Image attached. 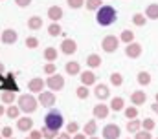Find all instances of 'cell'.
<instances>
[{
	"label": "cell",
	"instance_id": "46",
	"mask_svg": "<svg viewBox=\"0 0 158 139\" xmlns=\"http://www.w3.org/2000/svg\"><path fill=\"white\" fill-rule=\"evenodd\" d=\"M42 137V134H40V132H37V130H33V132H31V139H40Z\"/></svg>",
	"mask_w": 158,
	"mask_h": 139
},
{
	"label": "cell",
	"instance_id": "6",
	"mask_svg": "<svg viewBox=\"0 0 158 139\" xmlns=\"http://www.w3.org/2000/svg\"><path fill=\"white\" fill-rule=\"evenodd\" d=\"M0 90L2 92H13V93L19 92V84H17L13 73H7V77H4V81L0 82Z\"/></svg>",
	"mask_w": 158,
	"mask_h": 139
},
{
	"label": "cell",
	"instance_id": "39",
	"mask_svg": "<svg viewBox=\"0 0 158 139\" xmlns=\"http://www.w3.org/2000/svg\"><path fill=\"white\" fill-rule=\"evenodd\" d=\"M66 2L72 9H79L81 6H85V0H66Z\"/></svg>",
	"mask_w": 158,
	"mask_h": 139
},
{
	"label": "cell",
	"instance_id": "47",
	"mask_svg": "<svg viewBox=\"0 0 158 139\" xmlns=\"http://www.w3.org/2000/svg\"><path fill=\"white\" fill-rule=\"evenodd\" d=\"M2 113H6V106H4V104H0V115H2Z\"/></svg>",
	"mask_w": 158,
	"mask_h": 139
},
{
	"label": "cell",
	"instance_id": "36",
	"mask_svg": "<svg viewBox=\"0 0 158 139\" xmlns=\"http://www.w3.org/2000/svg\"><path fill=\"white\" fill-rule=\"evenodd\" d=\"M55 71H57V66L53 64V62H48V64H44V73L50 77V75H55Z\"/></svg>",
	"mask_w": 158,
	"mask_h": 139
},
{
	"label": "cell",
	"instance_id": "37",
	"mask_svg": "<svg viewBox=\"0 0 158 139\" xmlns=\"http://www.w3.org/2000/svg\"><path fill=\"white\" fill-rule=\"evenodd\" d=\"M140 125H142L140 121L132 119V121H131V123L127 125V130H129V132H138V130H140Z\"/></svg>",
	"mask_w": 158,
	"mask_h": 139
},
{
	"label": "cell",
	"instance_id": "33",
	"mask_svg": "<svg viewBox=\"0 0 158 139\" xmlns=\"http://www.w3.org/2000/svg\"><path fill=\"white\" fill-rule=\"evenodd\" d=\"M76 95H77L79 99H86V97L90 95V92H88V86H79L77 90H76Z\"/></svg>",
	"mask_w": 158,
	"mask_h": 139
},
{
	"label": "cell",
	"instance_id": "27",
	"mask_svg": "<svg viewBox=\"0 0 158 139\" xmlns=\"http://www.w3.org/2000/svg\"><path fill=\"white\" fill-rule=\"evenodd\" d=\"M132 24H134V26H140V28L145 26V24H147V17L142 15V13H134V15H132Z\"/></svg>",
	"mask_w": 158,
	"mask_h": 139
},
{
	"label": "cell",
	"instance_id": "41",
	"mask_svg": "<svg viewBox=\"0 0 158 139\" xmlns=\"http://www.w3.org/2000/svg\"><path fill=\"white\" fill-rule=\"evenodd\" d=\"M42 136L46 139H52V137H55V132H52V130H48V128L44 126V128H42Z\"/></svg>",
	"mask_w": 158,
	"mask_h": 139
},
{
	"label": "cell",
	"instance_id": "9",
	"mask_svg": "<svg viewBox=\"0 0 158 139\" xmlns=\"http://www.w3.org/2000/svg\"><path fill=\"white\" fill-rule=\"evenodd\" d=\"M61 51H63L64 55H74V53L77 51V44H76V40H72V38H64V40L61 42Z\"/></svg>",
	"mask_w": 158,
	"mask_h": 139
},
{
	"label": "cell",
	"instance_id": "5",
	"mask_svg": "<svg viewBox=\"0 0 158 139\" xmlns=\"http://www.w3.org/2000/svg\"><path fill=\"white\" fill-rule=\"evenodd\" d=\"M118 46H119V38L114 37V35H107V37L101 40V48H103V51H107V53H114V51L118 50Z\"/></svg>",
	"mask_w": 158,
	"mask_h": 139
},
{
	"label": "cell",
	"instance_id": "21",
	"mask_svg": "<svg viewBox=\"0 0 158 139\" xmlns=\"http://www.w3.org/2000/svg\"><path fill=\"white\" fill-rule=\"evenodd\" d=\"M28 28L30 30H40L42 28V18H40L39 15H33V17H30V20H28Z\"/></svg>",
	"mask_w": 158,
	"mask_h": 139
},
{
	"label": "cell",
	"instance_id": "44",
	"mask_svg": "<svg viewBox=\"0 0 158 139\" xmlns=\"http://www.w3.org/2000/svg\"><path fill=\"white\" fill-rule=\"evenodd\" d=\"M77 123H70V125H68V128H66V130H68V132H77Z\"/></svg>",
	"mask_w": 158,
	"mask_h": 139
},
{
	"label": "cell",
	"instance_id": "24",
	"mask_svg": "<svg viewBox=\"0 0 158 139\" xmlns=\"http://www.w3.org/2000/svg\"><path fill=\"white\" fill-rule=\"evenodd\" d=\"M0 99H2V104H7V106H11V104L15 103V99H17V95H15L13 92H2V95H0Z\"/></svg>",
	"mask_w": 158,
	"mask_h": 139
},
{
	"label": "cell",
	"instance_id": "19",
	"mask_svg": "<svg viewBox=\"0 0 158 139\" xmlns=\"http://www.w3.org/2000/svg\"><path fill=\"white\" fill-rule=\"evenodd\" d=\"M64 70H66L68 75H77V73H81V64L76 62V61H72V62H66L64 64Z\"/></svg>",
	"mask_w": 158,
	"mask_h": 139
},
{
	"label": "cell",
	"instance_id": "4",
	"mask_svg": "<svg viewBox=\"0 0 158 139\" xmlns=\"http://www.w3.org/2000/svg\"><path fill=\"white\" fill-rule=\"evenodd\" d=\"M46 86L50 88V92H59V90L64 88V77L59 75V73L50 75V77L46 79Z\"/></svg>",
	"mask_w": 158,
	"mask_h": 139
},
{
	"label": "cell",
	"instance_id": "1",
	"mask_svg": "<svg viewBox=\"0 0 158 139\" xmlns=\"http://www.w3.org/2000/svg\"><path fill=\"white\" fill-rule=\"evenodd\" d=\"M118 20V11L112 7V6H101L96 13V22L101 26V28H107V26H112L114 22Z\"/></svg>",
	"mask_w": 158,
	"mask_h": 139
},
{
	"label": "cell",
	"instance_id": "34",
	"mask_svg": "<svg viewBox=\"0 0 158 139\" xmlns=\"http://www.w3.org/2000/svg\"><path fill=\"white\" fill-rule=\"evenodd\" d=\"M26 46H28L30 50L39 48V38H37V37H28V38H26Z\"/></svg>",
	"mask_w": 158,
	"mask_h": 139
},
{
	"label": "cell",
	"instance_id": "53",
	"mask_svg": "<svg viewBox=\"0 0 158 139\" xmlns=\"http://www.w3.org/2000/svg\"><path fill=\"white\" fill-rule=\"evenodd\" d=\"M155 103H158V93H156V101H155Z\"/></svg>",
	"mask_w": 158,
	"mask_h": 139
},
{
	"label": "cell",
	"instance_id": "25",
	"mask_svg": "<svg viewBox=\"0 0 158 139\" xmlns=\"http://www.w3.org/2000/svg\"><path fill=\"white\" fill-rule=\"evenodd\" d=\"M125 108V101L121 99V97H114V99H110V110H114V112H121Z\"/></svg>",
	"mask_w": 158,
	"mask_h": 139
},
{
	"label": "cell",
	"instance_id": "13",
	"mask_svg": "<svg viewBox=\"0 0 158 139\" xmlns=\"http://www.w3.org/2000/svg\"><path fill=\"white\" fill-rule=\"evenodd\" d=\"M94 95H96L98 99L105 101V99H109L110 90H109V86H107V84H96V88H94Z\"/></svg>",
	"mask_w": 158,
	"mask_h": 139
},
{
	"label": "cell",
	"instance_id": "30",
	"mask_svg": "<svg viewBox=\"0 0 158 139\" xmlns=\"http://www.w3.org/2000/svg\"><path fill=\"white\" fill-rule=\"evenodd\" d=\"M61 33H63V30H61V26H59L57 22H52V24L48 26V35H52V37H59Z\"/></svg>",
	"mask_w": 158,
	"mask_h": 139
},
{
	"label": "cell",
	"instance_id": "48",
	"mask_svg": "<svg viewBox=\"0 0 158 139\" xmlns=\"http://www.w3.org/2000/svg\"><path fill=\"white\" fill-rule=\"evenodd\" d=\"M151 108H153V110H155V112H156V113H158V103H155V104H153V106H151Z\"/></svg>",
	"mask_w": 158,
	"mask_h": 139
},
{
	"label": "cell",
	"instance_id": "40",
	"mask_svg": "<svg viewBox=\"0 0 158 139\" xmlns=\"http://www.w3.org/2000/svg\"><path fill=\"white\" fill-rule=\"evenodd\" d=\"M142 125H143L145 130H153V128H155V121H153V119H143Z\"/></svg>",
	"mask_w": 158,
	"mask_h": 139
},
{
	"label": "cell",
	"instance_id": "54",
	"mask_svg": "<svg viewBox=\"0 0 158 139\" xmlns=\"http://www.w3.org/2000/svg\"><path fill=\"white\" fill-rule=\"evenodd\" d=\"M92 139H96V137H92Z\"/></svg>",
	"mask_w": 158,
	"mask_h": 139
},
{
	"label": "cell",
	"instance_id": "18",
	"mask_svg": "<svg viewBox=\"0 0 158 139\" xmlns=\"http://www.w3.org/2000/svg\"><path fill=\"white\" fill-rule=\"evenodd\" d=\"M86 66L90 70L99 68V66H101V57H99L98 53H90V55L86 57Z\"/></svg>",
	"mask_w": 158,
	"mask_h": 139
},
{
	"label": "cell",
	"instance_id": "10",
	"mask_svg": "<svg viewBox=\"0 0 158 139\" xmlns=\"http://www.w3.org/2000/svg\"><path fill=\"white\" fill-rule=\"evenodd\" d=\"M125 55H127L129 59H138V57L142 55V44H140V42L129 44V46L125 48Z\"/></svg>",
	"mask_w": 158,
	"mask_h": 139
},
{
	"label": "cell",
	"instance_id": "12",
	"mask_svg": "<svg viewBox=\"0 0 158 139\" xmlns=\"http://www.w3.org/2000/svg\"><path fill=\"white\" fill-rule=\"evenodd\" d=\"M145 101H147V93H145V92L136 90V92L131 93V103H132V106H142Z\"/></svg>",
	"mask_w": 158,
	"mask_h": 139
},
{
	"label": "cell",
	"instance_id": "26",
	"mask_svg": "<svg viewBox=\"0 0 158 139\" xmlns=\"http://www.w3.org/2000/svg\"><path fill=\"white\" fill-rule=\"evenodd\" d=\"M136 81H138L142 86H147V84L151 82V73H149V71H140V73L136 75Z\"/></svg>",
	"mask_w": 158,
	"mask_h": 139
},
{
	"label": "cell",
	"instance_id": "16",
	"mask_svg": "<svg viewBox=\"0 0 158 139\" xmlns=\"http://www.w3.org/2000/svg\"><path fill=\"white\" fill-rule=\"evenodd\" d=\"M103 137L107 139H118L119 137V128L116 125H107L103 128Z\"/></svg>",
	"mask_w": 158,
	"mask_h": 139
},
{
	"label": "cell",
	"instance_id": "14",
	"mask_svg": "<svg viewBox=\"0 0 158 139\" xmlns=\"http://www.w3.org/2000/svg\"><path fill=\"white\" fill-rule=\"evenodd\" d=\"M109 112H110V106H107V104H103V103L94 106V117L96 119H105L109 115Z\"/></svg>",
	"mask_w": 158,
	"mask_h": 139
},
{
	"label": "cell",
	"instance_id": "45",
	"mask_svg": "<svg viewBox=\"0 0 158 139\" xmlns=\"http://www.w3.org/2000/svg\"><path fill=\"white\" fill-rule=\"evenodd\" d=\"M2 136H6V137H9V136H11V128H9V126H6V128L2 130Z\"/></svg>",
	"mask_w": 158,
	"mask_h": 139
},
{
	"label": "cell",
	"instance_id": "42",
	"mask_svg": "<svg viewBox=\"0 0 158 139\" xmlns=\"http://www.w3.org/2000/svg\"><path fill=\"white\" fill-rule=\"evenodd\" d=\"M15 4L20 6V7H28V6L31 4V0H15Z\"/></svg>",
	"mask_w": 158,
	"mask_h": 139
},
{
	"label": "cell",
	"instance_id": "3",
	"mask_svg": "<svg viewBox=\"0 0 158 139\" xmlns=\"http://www.w3.org/2000/svg\"><path fill=\"white\" fill-rule=\"evenodd\" d=\"M17 101H19L17 106H19L22 112H26V113H31V112L37 110V99H35L31 93H24V95H20Z\"/></svg>",
	"mask_w": 158,
	"mask_h": 139
},
{
	"label": "cell",
	"instance_id": "17",
	"mask_svg": "<svg viewBox=\"0 0 158 139\" xmlns=\"http://www.w3.org/2000/svg\"><path fill=\"white\" fill-rule=\"evenodd\" d=\"M48 18L53 20V22L61 20V18H63V9H61L59 6H52V7L48 9Z\"/></svg>",
	"mask_w": 158,
	"mask_h": 139
},
{
	"label": "cell",
	"instance_id": "50",
	"mask_svg": "<svg viewBox=\"0 0 158 139\" xmlns=\"http://www.w3.org/2000/svg\"><path fill=\"white\" fill-rule=\"evenodd\" d=\"M2 71H4V64H2V62H0V73H2Z\"/></svg>",
	"mask_w": 158,
	"mask_h": 139
},
{
	"label": "cell",
	"instance_id": "52",
	"mask_svg": "<svg viewBox=\"0 0 158 139\" xmlns=\"http://www.w3.org/2000/svg\"><path fill=\"white\" fill-rule=\"evenodd\" d=\"M2 81H4V75H2V73H0V82H2Z\"/></svg>",
	"mask_w": 158,
	"mask_h": 139
},
{
	"label": "cell",
	"instance_id": "29",
	"mask_svg": "<svg viewBox=\"0 0 158 139\" xmlns=\"http://www.w3.org/2000/svg\"><path fill=\"white\" fill-rule=\"evenodd\" d=\"M103 4H101V0H85V7L88 9V11H96V9H99Z\"/></svg>",
	"mask_w": 158,
	"mask_h": 139
},
{
	"label": "cell",
	"instance_id": "8",
	"mask_svg": "<svg viewBox=\"0 0 158 139\" xmlns=\"http://www.w3.org/2000/svg\"><path fill=\"white\" fill-rule=\"evenodd\" d=\"M55 101H57V97H55L53 92H42V93H39V103L42 106H46V108H52L55 104Z\"/></svg>",
	"mask_w": 158,
	"mask_h": 139
},
{
	"label": "cell",
	"instance_id": "20",
	"mask_svg": "<svg viewBox=\"0 0 158 139\" xmlns=\"http://www.w3.org/2000/svg\"><path fill=\"white\" fill-rule=\"evenodd\" d=\"M145 17L149 20H158V4H149L145 9Z\"/></svg>",
	"mask_w": 158,
	"mask_h": 139
},
{
	"label": "cell",
	"instance_id": "23",
	"mask_svg": "<svg viewBox=\"0 0 158 139\" xmlns=\"http://www.w3.org/2000/svg\"><path fill=\"white\" fill-rule=\"evenodd\" d=\"M31 126H33V121H31L30 117H22V119H19V123H17V128H19V130H31Z\"/></svg>",
	"mask_w": 158,
	"mask_h": 139
},
{
	"label": "cell",
	"instance_id": "2",
	"mask_svg": "<svg viewBox=\"0 0 158 139\" xmlns=\"http://www.w3.org/2000/svg\"><path fill=\"white\" fill-rule=\"evenodd\" d=\"M63 125H64V115H63L61 110L52 108V110L44 115V126H46L48 130H52V132L57 134V132L63 128Z\"/></svg>",
	"mask_w": 158,
	"mask_h": 139
},
{
	"label": "cell",
	"instance_id": "35",
	"mask_svg": "<svg viewBox=\"0 0 158 139\" xmlns=\"http://www.w3.org/2000/svg\"><path fill=\"white\" fill-rule=\"evenodd\" d=\"M136 115H138V108H136V106H129V108H125V117L134 119Z\"/></svg>",
	"mask_w": 158,
	"mask_h": 139
},
{
	"label": "cell",
	"instance_id": "51",
	"mask_svg": "<svg viewBox=\"0 0 158 139\" xmlns=\"http://www.w3.org/2000/svg\"><path fill=\"white\" fill-rule=\"evenodd\" d=\"M76 139H85V137H83V136H81V134H79V136H76Z\"/></svg>",
	"mask_w": 158,
	"mask_h": 139
},
{
	"label": "cell",
	"instance_id": "11",
	"mask_svg": "<svg viewBox=\"0 0 158 139\" xmlns=\"http://www.w3.org/2000/svg\"><path fill=\"white\" fill-rule=\"evenodd\" d=\"M17 38H19V35L15 30H4L2 33H0V42H4V44H15L17 42Z\"/></svg>",
	"mask_w": 158,
	"mask_h": 139
},
{
	"label": "cell",
	"instance_id": "49",
	"mask_svg": "<svg viewBox=\"0 0 158 139\" xmlns=\"http://www.w3.org/2000/svg\"><path fill=\"white\" fill-rule=\"evenodd\" d=\"M57 139H70V137H68L66 134H63V136H59V137H57Z\"/></svg>",
	"mask_w": 158,
	"mask_h": 139
},
{
	"label": "cell",
	"instance_id": "43",
	"mask_svg": "<svg viewBox=\"0 0 158 139\" xmlns=\"http://www.w3.org/2000/svg\"><path fill=\"white\" fill-rule=\"evenodd\" d=\"M136 139H151V136H149V132H138Z\"/></svg>",
	"mask_w": 158,
	"mask_h": 139
},
{
	"label": "cell",
	"instance_id": "32",
	"mask_svg": "<svg viewBox=\"0 0 158 139\" xmlns=\"http://www.w3.org/2000/svg\"><path fill=\"white\" fill-rule=\"evenodd\" d=\"M121 82H123V75L118 73V71H114V73L110 75V84H112V86H121Z\"/></svg>",
	"mask_w": 158,
	"mask_h": 139
},
{
	"label": "cell",
	"instance_id": "28",
	"mask_svg": "<svg viewBox=\"0 0 158 139\" xmlns=\"http://www.w3.org/2000/svg\"><path fill=\"white\" fill-rule=\"evenodd\" d=\"M57 57H59V53H57L55 48H46V50H44V59H46L48 62H53Z\"/></svg>",
	"mask_w": 158,
	"mask_h": 139
},
{
	"label": "cell",
	"instance_id": "15",
	"mask_svg": "<svg viewBox=\"0 0 158 139\" xmlns=\"http://www.w3.org/2000/svg\"><path fill=\"white\" fill-rule=\"evenodd\" d=\"M81 82H83V86H92V84H96V73H94L92 70L81 71Z\"/></svg>",
	"mask_w": 158,
	"mask_h": 139
},
{
	"label": "cell",
	"instance_id": "38",
	"mask_svg": "<svg viewBox=\"0 0 158 139\" xmlns=\"http://www.w3.org/2000/svg\"><path fill=\"white\" fill-rule=\"evenodd\" d=\"M96 130H98V125H96V121H90V123H86V126H85V132H86V134H96Z\"/></svg>",
	"mask_w": 158,
	"mask_h": 139
},
{
	"label": "cell",
	"instance_id": "31",
	"mask_svg": "<svg viewBox=\"0 0 158 139\" xmlns=\"http://www.w3.org/2000/svg\"><path fill=\"white\" fill-rule=\"evenodd\" d=\"M6 113H7V117L17 119V117H19V113H20V108H19V106H15V104H11V106H7Z\"/></svg>",
	"mask_w": 158,
	"mask_h": 139
},
{
	"label": "cell",
	"instance_id": "7",
	"mask_svg": "<svg viewBox=\"0 0 158 139\" xmlns=\"http://www.w3.org/2000/svg\"><path fill=\"white\" fill-rule=\"evenodd\" d=\"M44 86H46V81L44 79H39V77H35V79H31L28 82V90L31 93H42L44 92Z\"/></svg>",
	"mask_w": 158,
	"mask_h": 139
},
{
	"label": "cell",
	"instance_id": "22",
	"mask_svg": "<svg viewBox=\"0 0 158 139\" xmlns=\"http://www.w3.org/2000/svg\"><path fill=\"white\" fill-rule=\"evenodd\" d=\"M119 40H121L123 44H127V46H129V44H132V42H134V33H132L131 30H123V31L119 33Z\"/></svg>",
	"mask_w": 158,
	"mask_h": 139
}]
</instances>
